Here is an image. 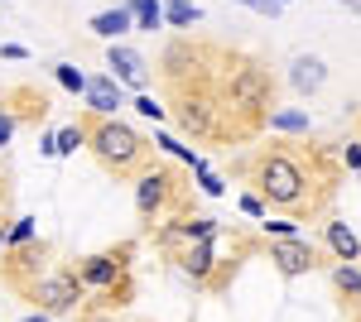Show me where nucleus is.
<instances>
[{
  "instance_id": "f257e3e1",
  "label": "nucleus",
  "mask_w": 361,
  "mask_h": 322,
  "mask_svg": "<svg viewBox=\"0 0 361 322\" xmlns=\"http://www.w3.org/2000/svg\"><path fill=\"white\" fill-rule=\"evenodd\" d=\"M255 183H260V197L270 207H304L308 188H313L308 168L294 154H284V149H270V154L255 159Z\"/></svg>"
},
{
  "instance_id": "f03ea898",
  "label": "nucleus",
  "mask_w": 361,
  "mask_h": 322,
  "mask_svg": "<svg viewBox=\"0 0 361 322\" xmlns=\"http://www.w3.org/2000/svg\"><path fill=\"white\" fill-rule=\"evenodd\" d=\"M145 149H149V144H145L130 125L111 120V116L92 125V154L106 163L111 173H135L140 163H145Z\"/></svg>"
},
{
  "instance_id": "7ed1b4c3",
  "label": "nucleus",
  "mask_w": 361,
  "mask_h": 322,
  "mask_svg": "<svg viewBox=\"0 0 361 322\" xmlns=\"http://www.w3.org/2000/svg\"><path fill=\"white\" fill-rule=\"evenodd\" d=\"M270 101V78L260 73V68H236L231 82H226V106L236 111H255Z\"/></svg>"
},
{
  "instance_id": "20e7f679",
  "label": "nucleus",
  "mask_w": 361,
  "mask_h": 322,
  "mask_svg": "<svg viewBox=\"0 0 361 322\" xmlns=\"http://www.w3.org/2000/svg\"><path fill=\"white\" fill-rule=\"evenodd\" d=\"M78 298H82V284L73 274H44V279H34V303L44 313H68Z\"/></svg>"
},
{
  "instance_id": "39448f33",
  "label": "nucleus",
  "mask_w": 361,
  "mask_h": 322,
  "mask_svg": "<svg viewBox=\"0 0 361 322\" xmlns=\"http://www.w3.org/2000/svg\"><path fill=\"white\" fill-rule=\"evenodd\" d=\"M270 260H275L279 274H308V269H318V255H313V245L308 241H294V236H279L275 245H270Z\"/></svg>"
},
{
  "instance_id": "423d86ee",
  "label": "nucleus",
  "mask_w": 361,
  "mask_h": 322,
  "mask_svg": "<svg viewBox=\"0 0 361 322\" xmlns=\"http://www.w3.org/2000/svg\"><path fill=\"white\" fill-rule=\"evenodd\" d=\"M169 183H173L169 173H145V178H140V192H135L140 216H154L159 207H164L169 202Z\"/></svg>"
},
{
  "instance_id": "0eeeda50",
  "label": "nucleus",
  "mask_w": 361,
  "mask_h": 322,
  "mask_svg": "<svg viewBox=\"0 0 361 322\" xmlns=\"http://www.w3.org/2000/svg\"><path fill=\"white\" fill-rule=\"evenodd\" d=\"M323 78H328L323 58H294V63H289V82H294V92H318Z\"/></svg>"
},
{
  "instance_id": "6e6552de",
  "label": "nucleus",
  "mask_w": 361,
  "mask_h": 322,
  "mask_svg": "<svg viewBox=\"0 0 361 322\" xmlns=\"http://www.w3.org/2000/svg\"><path fill=\"white\" fill-rule=\"evenodd\" d=\"M135 20H130V10L121 5V10H102V15H92V34H102V39H121V34H130Z\"/></svg>"
},
{
  "instance_id": "1a4fd4ad",
  "label": "nucleus",
  "mask_w": 361,
  "mask_h": 322,
  "mask_svg": "<svg viewBox=\"0 0 361 322\" xmlns=\"http://www.w3.org/2000/svg\"><path fill=\"white\" fill-rule=\"evenodd\" d=\"M87 101H92V111H102V116H111V111L126 106V101H121V87H116L111 78L87 82Z\"/></svg>"
},
{
  "instance_id": "9d476101",
  "label": "nucleus",
  "mask_w": 361,
  "mask_h": 322,
  "mask_svg": "<svg viewBox=\"0 0 361 322\" xmlns=\"http://www.w3.org/2000/svg\"><path fill=\"white\" fill-rule=\"evenodd\" d=\"M111 73L130 87H145V58L130 54V49H111Z\"/></svg>"
},
{
  "instance_id": "9b49d317",
  "label": "nucleus",
  "mask_w": 361,
  "mask_h": 322,
  "mask_svg": "<svg viewBox=\"0 0 361 322\" xmlns=\"http://www.w3.org/2000/svg\"><path fill=\"white\" fill-rule=\"evenodd\" d=\"M126 10H130L135 29H159V20H164V5L159 0H130Z\"/></svg>"
},
{
  "instance_id": "f8f14e48",
  "label": "nucleus",
  "mask_w": 361,
  "mask_h": 322,
  "mask_svg": "<svg viewBox=\"0 0 361 322\" xmlns=\"http://www.w3.org/2000/svg\"><path fill=\"white\" fill-rule=\"evenodd\" d=\"M328 241H333V250H337V260H357L361 255V245H357V236L342 226V221H333L328 226Z\"/></svg>"
},
{
  "instance_id": "ddd939ff",
  "label": "nucleus",
  "mask_w": 361,
  "mask_h": 322,
  "mask_svg": "<svg viewBox=\"0 0 361 322\" xmlns=\"http://www.w3.org/2000/svg\"><path fill=\"white\" fill-rule=\"evenodd\" d=\"M183 125H188V130H212V106H207V101H183Z\"/></svg>"
},
{
  "instance_id": "4468645a",
  "label": "nucleus",
  "mask_w": 361,
  "mask_h": 322,
  "mask_svg": "<svg viewBox=\"0 0 361 322\" xmlns=\"http://www.w3.org/2000/svg\"><path fill=\"white\" fill-rule=\"evenodd\" d=\"M164 20L183 29V25H193V20H197V10L188 5V0H169V5H164Z\"/></svg>"
},
{
  "instance_id": "2eb2a0df",
  "label": "nucleus",
  "mask_w": 361,
  "mask_h": 322,
  "mask_svg": "<svg viewBox=\"0 0 361 322\" xmlns=\"http://www.w3.org/2000/svg\"><path fill=\"white\" fill-rule=\"evenodd\" d=\"M183 269H188V274H197V279H202V274H207V269H212V250H207V245H197V250H188V255H183Z\"/></svg>"
},
{
  "instance_id": "dca6fc26",
  "label": "nucleus",
  "mask_w": 361,
  "mask_h": 322,
  "mask_svg": "<svg viewBox=\"0 0 361 322\" xmlns=\"http://www.w3.org/2000/svg\"><path fill=\"white\" fill-rule=\"evenodd\" d=\"M270 125H275V130H308V116H299V111H279V116H270Z\"/></svg>"
},
{
  "instance_id": "f3484780",
  "label": "nucleus",
  "mask_w": 361,
  "mask_h": 322,
  "mask_svg": "<svg viewBox=\"0 0 361 322\" xmlns=\"http://www.w3.org/2000/svg\"><path fill=\"white\" fill-rule=\"evenodd\" d=\"M54 73H58V82H63L68 92H87V78H82V73H78V68H68V63H58Z\"/></svg>"
},
{
  "instance_id": "a211bd4d",
  "label": "nucleus",
  "mask_w": 361,
  "mask_h": 322,
  "mask_svg": "<svg viewBox=\"0 0 361 322\" xmlns=\"http://www.w3.org/2000/svg\"><path fill=\"white\" fill-rule=\"evenodd\" d=\"M78 144H82V130L73 125V130H63V135H58V140H54V154H73Z\"/></svg>"
},
{
  "instance_id": "6ab92c4d",
  "label": "nucleus",
  "mask_w": 361,
  "mask_h": 322,
  "mask_svg": "<svg viewBox=\"0 0 361 322\" xmlns=\"http://www.w3.org/2000/svg\"><path fill=\"white\" fill-rule=\"evenodd\" d=\"M333 279H337V289H347V294H357V289H361V274H357V269H347V265L337 269Z\"/></svg>"
},
{
  "instance_id": "aec40b11",
  "label": "nucleus",
  "mask_w": 361,
  "mask_h": 322,
  "mask_svg": "<svg viewBox=\"0 0 361 322\" xmlns=\"http://www.w3.org/2000/svg\"><path fill=\"white\" fill-rule=\"evenodd\" d=\"M135 111H140V116H149V120H164V106H159L154 97H140V101H135Z\"/></svg>"
},
{
  "instance_id": "412c9836",
  "label": "nucleus",
  "mask_w": 361,
  "mask_h": 322,
  "mask_svg": "<svg viewBox=\"0 0 361 322\" xmlns=\"http://www.w3.org/2000/svg\"><path fill=\"white\" fill-rule=\"evenodd\" d=\"M197 178H202V192H212V197H222V178H217V173H207V168H197Z\"/></svg>"
},
{
  "instance_id": "4be33fe9",
  "label": "nucleus",
  "mask_w": 361,
  "mask_h": 322,
  "mask_svg": "<svg viewBox=\"0 0 361 322\" xmlns=\"http://www.w3.org/2000/svg\"><path fill=\"white\" fill-rule=\"evenodd\" d=\"M236 5H246V10H255V15H275L279 10L275 0H236Z\"/></svg>"
},
{
  "instance_id": "5701e85b",
  "label": "nucleus",
  "mask_w": 361,
  "mask_h": 322,
  "mask_svg": "<svg viewBox=\"0 0 361 322\" xmlns=\"http://www.w3.org/2000/svg\"><path fill=\"white\" fill-rule=\"evenodd\" d=\"M10 135H15V120H10V111H0V144H10Z\"/></svg>"
},
{
  "instance_id": "b1692460",
  "label": "nucleus",
  "mask_w": 361,
  "mask_h": 322,
  "mask_svg": "<svg viewBox=\"0 0 361 322\" xmlns=\"http://www.w3.org/2000/svg\"><path fill=\"white\" fill-rule=\"evenodd\" d=\"M265 231H275V236H294V221H265Z\"/></svg>"
},
{
  "instance_id": "393cba45",
  "label": "nucleus",
  "mask_w": 361,
  "mask_h": 322,
  "mask_svg": "<svg viewBox=\"0 0 361 322\" xmlns=\"http://www.w3.org/2000/svg\"><path fill=\"white\" fill-rule=\"evenodd\" d=\"M241 207H246L250 216H265V202H260V197H241Z\"/></svg>"
},
{
  "instance_id": "a878e982",
  "label": "nucleus",
  "mask_w": 361,
  "mask_h": 322,
  "mask_svg": "<svg viewBox=\"0 0 361 322\" xmlns=\"http://www.w3.org/2000/svg\"><path fill=\"white\" fill-rule=\"evenodd\" d=\"M29 231H34V221H20V226L10 231V241H29Z\"/></svg>"
},
{
  "instance_id": "bb28decb",
  "label": "nucleus",
  "mask_w": 361,
  "mask_h": 322,
  "mask_svg": "<svg viewBox=\"0 0 361 322\" xmlns=\"http://www.w3.org/2000/svg\"><path fill=\"white\" fill-rule=\"evenodd\" d=\"M25 322H49V318H25Z\"/></svg>"
},
{
  "instance_id": "cd10ccee",
  "label": "nucleus",
  "mask_w": 361,
  "mask_h": 322,
  "mask_svg": "<svg viewBox=\"0 0 361 322\" xmlns=\"http://www.w3.org/2000/svg\"><path fill=\"white\" fill-rule=\"evenodd\" d=\"M275 5H284V0H275Z\"/></svg>"
}]
</instances>
